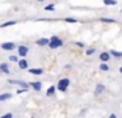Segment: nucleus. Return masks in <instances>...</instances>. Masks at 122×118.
I'll use <instances>...</instances> for the list:
<instances>
[{
	"instance_id": "f257e3e1",
	"label": "nucleus",
	"mask_w": 122,
	"mask_h": 118,
	"mask_svg": "<svg viewBox=\"0 0 122 118\" xmlns=\"http://www.w3.org/2000/svg\"><path fill=\"white\" fill-rule=\"evenodd\" d=\"M47 46L50 47V49H58V47L63 46V41H62L61 38H58L56 36H53L50 38V41H49Z\"/></svg>"
},
{
	"instance_id": "f03ea898",
	"label": "nucleus",
	"mask_w": 122,
	"mask_h": 118,
	"mask_svg": "<svg viewBox=\"0 0 122 118\" xmlns=\"http://www.w3.org/2000/svg\"><path fill=\"white\" fill-rule=\"evenodd\" d=\"M68 85H70V79L63 77V79H61V80L58 81V84H56V89L61 91V92H66L67 88H68Z\"/></svg>"
},
{
	"instance_id": "7ed1b4c3",
	"label": "nucleus",
	"mask_w": 122,
	"mask_h": 118,
	"mask_svg": "<svg viewBox=\"0 0 122 118\" xmlns=\"http://www.w3.org/2000/svg\"><path fill=\"white\" fill-rule=\"evenodd\" d=\"M0 47H1L3 50H7V51H9V50L16 49V45H15L13 42H4V43L0 45Z\"/></svg>"
},
{
	"instance_id": "20e7f679",
	"label": "nucleus",
	"mask_w": 122,
	"mask_h": 118,
	"mask_svg": "<svg viewBox=\"0 0 122 118\" xmlns=\"http://www.w3.org/2000/svg\"><path fill=\"white\" fill-rule=\"evenodd\" d=\"M8 83L9 84H16V85H20V87H22V88H28V87H29V84L22 81V80H12V79H8Z\"/></svg>"
},
{
	"instance_id": "39448f33",
	"label": "nucleus",
	"mask_w": 122,
	"mask_h": 118,
	"mask_svg": "<svg viewBox=\"0 0 122 118\" xmlns=\"http://www.w3.org/2000/svg\"><path fill=\"white\" fill-rule=\"evenodd\" d=\"M29 87L32 89H34V91H41V89H42V83H41V81H32V83L29 84Z\"/></svg>"
},
{
	"instance_id": "423d86ee",
	"label": "nucleus",
	"mask_w": 122,
	"mask_h": 118,
	"mask_svg": "<svg viewBox=\"0 0 122 118\" xmlns=\"http://www.w3.org/2000/svg\"><path fill=\"white\" fill-rule=\"evenodd\" d=\"M17 51H19V55H20V56L24 58V56H26V55H28V51H29V49H28L26 46H19Z\"/></svg>"
},
{
	"instance_id": "0eeeda50",
	"label": "nucleus",
	"mask_w": 122,
	"mask_h": 118,
	"mask_svg": "<svg viewBox=\"0 0 122 118\" xmlns=\"http://www.w3.org/2000/svg\"><path fill=\"white\" fill-rule=\"evenodd\" d=\"M28 72L32 73V75H42L43 70L42 68H28Z\"/></svg>"
},
{
	"instance_id": "6e6552de",
	"label": "nucleus",
	"mask_w": 122,
	"mask_h": 118,
	"mask_svg": "<svg viewBox=\"0 0 122 118\" xmlns=\"http://www.w3.org/2000/svg\"><path fill=\"white\" fill-rule=\"evenodd\" d=\"M0 71H1V72H4V73H7V75L11 72V70H9V66L7 64V63H0Z\"/></svg>"
},
{
	"instance_id": "1a4fd4ad",
	"label": "nucleus",
	"mask_w": 122,
	"mask_h": 118,
	"mask_svg": "<svg viewBox=\"0 0 122 118\" xmlns=\"http://www.w3.org/2000/svg\"><path fill=\"white\" fill-rule=\"evenodd\" d=\"M49 41H50L49 38H40V39H37V41H36V43H37L38 46H47Z\"/></svg>"
},
{
	"instance_id": "9d476101",
	"label": "nucleus",
	"mask_w": 122,
	"mask_h": 118,
	"mask_svg": "<svg viewBox=\"0 0 122 118\" xmlns=\"http://www.w3.org/2000/svg\"><path fill=\"white\" fill-rule=\"evenodd\" d=\"M104 91H105V85H104V84H97L96 88H95V94H100V93H102Z\"/></svg>"
},
{
	"instance_id": "9b49d317",
	"label": "nucleus",
	"mask_w": 122,
	"mask_h": 118,
	"mask_svg": "<svg viewBox=\"0 0 122 118\" xmlns=\"http://www.w3.org/2000/svg\"><path fill=\"white\" fill-rule=\"evenodd\" d=\"M100 59L102 60V62H108L109 59H110V54H109L108 51H104L100 54Z\"/></svg>"
},
{
	"instance_id": "f8f14e48",
	"label": "nucleus",
	"mask_w": 122,
	"mask_h": 118,
	"mask_svg": "<svg viewBox=\"0 0 122 118\" xmlns=\"http://www.w3.org/2000/svg\"><path fill=\"white\" fill-rule=\"evenodd\" d=\"M19 67L21 70H28V62L25 59H20L19 60Z\"/></svg>"
},
{
	"instance_id": "ddd939ff",
	"label": "nucleus",
	"mask_w": 122,
	"mask_h": 118,
	"mask_svg": "<svg viewBox=\"0 0 122 118\" xmlns=\"http://www.w3.org/2000/svg\"><path fill=\"white\" fill-rule=\"evenodd\" d=\"M100 21H102V22H106V24H117L118 21L114 20V18H106V17H101Z\"/></svg>"
},
{
	"instance_id": "4468645a",
	"label": "nucleus",
	"mask_w": 122,
	"mask_h": 118,
	"mask_svg": "<svg viewBox=\"0 0 122 118\" xmlns=\"http://www.w3.org/2000/svg\"><path fill=\"white\" fill-rule=\"evenodd\" d=\"M109 54H110L112 56H116V58H118V59H121V58H122V52H121V51H116V50H110V51H109Z\"/></svg>"
},
{
	"instance_id": "2eb2a0df",
	"label": "nucleus",
	"mask_w": 122,
	"mask_h": 118,
	"mask_svg": "<svg viewBox=\"0 0 122 118\" xmlns=\"http://www.w3.org/2000/svg\"><path fill=\"white\" fill-rule=\"evenodd\" d=\"M12 98V93H1L0 94V101H5V100Z\"/></svg>"
},
{
	"instance_id": "dca6fc26",
	"label": "nucleus",
	"mask_w": 122,
	"mask_h": 118,
	"mask_svg": "<svg viewBox=\"0 0 122 118\" xmlns=\"http://www.w3.org/2000/svg\"><path fill=\"white\" fill-rule=\"evenodd\" d=\"M55 91H56V87H54V85L49 87L47 92H46V96H51V94H54V93H55Z\"/></svg>"
},
{
	"instance_id": "f3484780",
	"label": "nucleus",
	"mask_w": 122,
	"mask_h": 118,
	"mask_svg": "<svg viewBox=\"0 0 122 118\" xmlns=\"http://www.w3.org/2000/svg\"><path fill=\"white\" fill-rule=\"evenodd\" d=\"M17 21H7V22H4L3 25H0V28H7V26H11V25H15Z\"/></svg>"
},
{
	"instance_id": "a211bd4d",
	"label": "nucleus",
	"mask_w": 122,
	"mask_h": 118,
	"mask_svg": "<svg viewBox=\"0 0 122 118\" xmlns=\"http://www.w3.org/2000/svg\"><path fill=\"white\" fill-rule=\"evenodd\" d=\"M104 4L105 5H117V1L116 0H104Z\"/></svg>"
},
{
	"instance_id": "6ab92c4d",
	"label": "nucleus",
	"mask_w": 122,
	"mask_h": 118,
	"mask_svg": "<svg viewBox=\"0 0 122 118\" xmlns=\"http://www.w3.org/2000/svg\"><path fill=\"white\" fill-rule=\"evenodd\" d=\"M100 70L101 71H109V66L106 63H101L100 64Z\"/></svg>"
},
{
	"instance_id": "aec40b11",
	"label": "nucleus",
	"mask_w": 122,
	"mask_h": 118,
	"mask_svg": "<svg viewBox=\"0 0 122 118\" xmlns=\"http://www.w3.org/2000/svg\"><path fill=\"white\" fill-rule=\"evenodd\" d=\"M55 9V7H54V4H47L45 7V10H47V12H51V10Z\"/></svg>"
},
{
	"instance_id": "412c9836",
	"label": "nucleus",
	"mask_w": 122,
	"mask_h": 118,
	"mask_svg": "<svg viewBox=\"0 0 122 118\" xmlns=\"http://www.w3.org/2000/svg\"><path fill=\"white\" fill-rule=\"evenodd\" d=\"M95 52H96V49H95V47H91V49H87L85 54H87V55H92V54H95Z\"/></svg>"
},
{
	"instance_id": "4be33fe9",
	"label": "nucleus",
	"mask_w": 122,
	"mask_h": 118,
	"mask_svg": "<svg viewBox=\"0 0 122 118\" xmlns=\"http://www.w3.org/2000/svg\"><path fill=\"white\" fill-rule=\"evenodd\" d=\"M64 21H66V22H70V24H76V20H75V18H71V17L64 18Z\"/></svg>"
},
{
	"instance_id": "5701e85b",
	"label": "nucleus",
	"mask_w": 122,
	"mask_h": 118,
	"mask_svg": "<svg viewBox=\"0 0 122 118\" xmlns=\"http://www.w3.org/2000/svg\"><path fill=\"white\" fill-rule=\"evenodd\" d=\"M9 59H11L12 62H19V58H17L16 55H12V56H9Z\"/></svg>"
},
{
	"instance_id": "b1692460",
	"label": "nucleus",
	"mask_w": 122,
	"mask_h": 118,
	"mask_svg": "<svg viewBox=\"0 0 122 118\" xmlns=\"http://www.w3.org/2000/svg\"><path fill=\"white\" fill-rule=\"evenodd\" d=\"M28 91V88H22V89H17V94H20V93H24V92H26Z\"/></svg>"
},
{
	"instance_id": "393cba45",
	"label": "nucleus",
	"mask_w": 122,
	"mask_h": 118,
	"mask_svg": "<svg viewBox=\"0 0 122 118\" xmlns=\"http://www.w3.org/2000/svg\"><path fill=\"white\" fill-rule=\"evenodd\" d=\"M3 117L4 118H12V117H13V114H12V113H7V114L3 115Z\"/></svg>"
},
{
	"instance_id": "a878e982",
	"label": "nucleus",
	"mask_w": 122,
	"mask_h": 118,
	"mask_svg": "<svg viewBox=\"0 0 122 118\" xmlns=\"http://www.w3.org/2000/svg\"><path fill=\"white\" fill-rule=\"evenodd\" d=\"M75 45L79 47H84V43H81V42H75Z\"/></svg>"
},
{
	"instance_id": "bb28decb",
	"label": "nucleus",
	"mask_w": 122,
	"mask_h": 118,
	"mask_svg": "<svg viewBox=\"0 0 122 118\" xmlns=\"http://www.w3.org/2000/svg\"><path fill=\"white\" fill-rule=\"evenodd\" d=\"M64 68H66V70H70V68H71V66H70V64H66V67H64Z\"/></svg>"
},
{
	"instance_id": "cd10ccee",
	"label": "nucleus",
	"mask_w": 122,
	"mask_h": 118,
	"mask_svg": "<svg viewBox=\"0 0 122 118\" xmlns=\"http://www.w3.org/2000/svg\"><path fill=\"white\" fill-rule=\"evenodd\" d=\"M119 72L122 73V66H121V67H119Z\"/></svg>"
},
{
	"instance_id": "c85d7f7f",
	"label": "nucleus",
	"mask_w": 122,
	"mask_h": 118,
	"mask_svg": "<svg viewBox=\"0 0 122 118\" xmlns=\"http://www.w3.org/2000/svg\"><path fill=\"white\" fill-rule=\"evenodd\" d=\"M37 1H40V3H42V1H45V0H37Z\"/></svg>"
},
{
	"instance_id": "c756f323",
	"label": "nucleus",
	"mask_w": 122,
	"mask_h": 118,
	"mask_svg": "<svg viewBox=\"0 0 122 118\" xmlns=\"http://www.w3.org/2000/svg\"><path fill=\"white\" fill-rule=\"evenodd\" d=\"M121 13H122V9H121Z\"/></svg>"
}]
</instances>
